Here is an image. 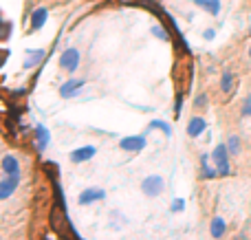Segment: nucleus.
Segmentation results:
<instances>
[{
  "label": "nucleus",
  "instance_id": "f3484780",
  "mask_svg": "<svg viewBox=\"0 0 251 240\" xmlns=\"http://www.w3.org/2000/svg\"><path fill=\"white\" fill-rule=\"evenodd\" d=\"M35 139H38V150H47L51 135H49V130L44 126H35Z\"/></svg>",
  "mask_w": 251,
  "mask_h": 240
},
{
  "label": "nucleus",
  "instance_id": "a878e982",
  "mask_svg": "<svg viewBox=\"0 0 251 240\" xmlns=\"http://www.w3.org/2000/svg\"><path fill=\"white\" fill-rule=\"evenodd\" d=\"M249 57H251V47H249Z\"/></svg>",
  "mask_w": 251,
  "mask_h": 240
},
{
  "label": "nucleus",
  "instance_id": "ddd939ff",
  "mask_svg": "<svg viewBox=\"0 0 251 240\" xmlns=\"http://www.w3.org/2000/svg\"><path fill=\"white\" fill-rule=\"evenodd\" d=\"M227 232V223L225 218H221V216H214L212 218V225H209V234H212L214 238H223Z\"/></svg>",
  "mask_w": 251,
  "mask_h": 240
},
{
  "label": "nucleus",
  "instance_id": "6ab92c4d",
  "mask_svg": "<svg viewBox=\"0 0 251 240\" xmlns=\"http://www.w3.org/2000/svg\"><path fill=\"white\" fill-rule=\"evenodd\" d=\"M227 150H229V154H240V137L231 135L227 139Z\"/></svg>",
  "mask_w": 251,
  "mask_h": 240
},
{
  "label": "nucleus",
  "instance_id": "423d86ee",
  "mask_svg": "<svg viewBox=\"0 0 251 240\" xmlns=\"http://www.w3.org/2000/svg\"><path fill=\"white\" fill-rule=\"evenodd\" d=\"M95 154H97V148H95V145H84V148H75L73 152H71V161H73V163H84V161H91Z\"/></svg>",
  "mask_w": 251,
  "mask_h": 240
},
{
  "label": "nucleus",
  "instance_id": "412c9836",
  "mask_svg": "<svg viewBox=\"0 0 251 240\" xmlns=\"http://www.w3.org/2000/svg\"><path fill=\"white\" fill-rule=\"evenodd\" d=\"M183 210H185V201H183V198H176V201L170 205V212H174V214H176V212H183Z\"/></svg>",
  "mask_w": 251,
  "mask_h": 240
},
{
  "label": "nucleus",
  "instance_id": "4be33fe9",
  "mask_svg": "<svg viewBox=\"0 0 251 240\" xmlns=\"http://www.w3.org/2000/svg\"><path fill=\"white\" fill-rule=\"evenodd\" d=\"M243 117H251V95L245 97V104H243Z\"/></svg>",
  "mask_w": 251,
  "mask_h": 240
},
{
  "label": "nucleus",
  "instance_id": "4468645a",
  "mask_svg": "<svg viewBox=\"0 0 251 240\" xmlns=\"http://www.w3.org/2000/svg\"><path fill=\"white\" fill-rule=\"evenodd\" d=\"M194 4L205 9L209 16H218L221 13V0H194Z\"/></svg>",
  "mask_w": 251,
  "mask_h": 240
},
{
  "label": "nucleus",
  "instance_id": "9b49d317",
  "mask_svg": "<svg viewBox=\"0 0 251 240\" xmlns=\"http://www.w3.org/2000/svg\"><path fill=\"white\" fill-rule=\"evenodd\" d=\"M2 172L7 176H20V166H18V159L13 154H7L2 159Z\"/></svg>",
  "mask_w": 251,
  "mask_h": 240
},
{
  "label": "nucleus",
  "instance_id": "9d476101",
  "mask_svg": "<svg viewBox=\"0 0 251 240\" xmlns=\"http://www.w3.org/2000/svg\"><path fill=\"white\" fill-rule=\"evenodd\" d=\"M205 130H207V121L203 117H192L187 123V135L190 137H201Z\"/></svg>",
  "mask_w": 251,
  "mask_h": 240
},
{
  "label": "nucleus",
  "instance_id": "f8f14e48",
  "mask_svg": "<svg viewBox=\"0 0 251 240\" xmlns=\"http://www.w3.org/2000/svg\"><path fill=\"white\" fill-rule=\"evenodd\" d=\"M201 176H203V179H216V176H221L216 166H209L207 154H201Z\"/></svg>",
  "mask_w": 251,
  "mask_h": 240
},
{
  "label": "nucleus",
  "instance_id": "393cba45",
  "mask_svg": "<svg viewBox=\"0 0 251 240\" xmlns=\"http://www.w3.org/2000/svg\"><path fill=\"white\" fill-rule=\"evenodd\" d=\"M238 240H245V238H243V234H240V238H238Z\"/></svg>",
  "mask_w": 251,
  "mask_h": 240
},
{
  "label": "nucleus",
  "instance_id": "f03ea898",
  "mask_svg": "<svg viewBox=\"0 0 251 240\" xmlns=\"http://www.w3.org/2000/svg\"><path fill=\"white\" fill-rule=\"evenodd\" d=\"M79 60H82V55H79L77 48H64L60 55V66L66 71V73H75V71L79 69Z\"/></svg>",
  "mask_w": 251,
  "mask_h": 240
},
{
  "label": "nucleus",
  "instance_id": "aec40b11",
  "mask_svg": "<svg viewBox=\"0 0 251 240\" xmlns=\"http://www.w3.org/2000/svg\"><path fill=\"white\" fill-rule=\"evenodd\" d=\"M150 33H152V35H156V38H159L161 42H168V40H170V33H168V31H165L161 24H152Z\"/></svg>",
  "mask_w": 251,
  "mask_h": 240
},
{
  "label": "nucleus",
  "instance_id": "39448f33",
  "mask_svg": "<svg viewBox=\"0 0 251 240\" xmlns=\"http://www.w3.org/2000/svg\"><path fill=\"white\" fill-rule=\"evenodd\" d=\"M104 198H106V192L100 188H86L79 194V203H82V205H93V203L104 201Z\"/></svg>",
  "mask_w": 251,
  "mask_h": 240
},
{
  "label": "nucleus",
  "instance_id": "dca6fc26",
  "mask_svg": "<svg viewBox=\"0 0 251 240\" xmlns=\"http://www.w3.org/2000/svg\"><path fill=\"white\" fill-rule=\"evenodd\" d=\"M234 86H236V75L234 73H223V77H221V91L225 93V95H231L234 93Z\"/></svg>",
  "mask_w": 251,
  "mask_h": 240
},
{
  "label": "nucleus",
  "instance_id": "6e6552de",
  "mask_svg": "<svg viewBox=\"0 0 251 240\" xmlns=\"http://www.w3.org/2000/svg\"><path fill=\"white\" fill-rule=\"evenodd\" d=\"M84 84H86V79H66V84L60 86V95L62 97H75Z\"/></svg>",
  "mask_w": 251,
  "mask_h": 240
},
{
  "label": "nucleus",
  "instance_id": "20e7f679",
  "mask_svg": "<svg viewBox=\"0 0 251 240\" xmlns=\"http://www.w3.org/2000/svg\"><path fill=\"white\" fill-rule=\"evenodd\" d=\"M148 145L146 135H132V137H124L119 141V148L126 150V152H141L143 148Z\"/></svg>",
  "mask_w": 251,
  "mask_h": 240
},
{
  "label": "nucleus",
  "instance_id": "b1692460",
  "mask_svg": "<svg viewBox=\"0 0 251 240\" xmlns=\"http://www.w3.org/2000/svg\"><path fill=\"white\" fill-rule=\"evenodd\" d=\"M203 38L205 40H214V38H216V31H214V29H205L203 31Z\"/></svg>",
  "mask_w": 251,
  "mask_h": 240
},
{
  "label": "nucleus",
  "instance_id": "2eb2a0df",
  "mask_svg": "<svg viewBox=\"0 0 251 240\" xmlns=\"http://www.w3.org/2000/svg\"><path fill=\"white\" fill-rule=\"evenodd\" d=\"M42 57H44V51H42V48H29V51H26V60H25V69L38 66Z\"/></svg>",
  "mask_w": 251,
  "mask_h": 240
},
{
  "label": "nucleus",
  "instance_id": "7ed1b4c3",
  "mask_svg": "<svg viewBox=\"0 0 251 240\" xmlns=\"http://www.w3.org/2000/svg\"><path fill=\"white\" fill-rule=\"evenodd\" d=\"M163 188H165L163 179H161V176H156V174L146 176V179H143V183H141V192L146 194V196H150V198L159 196V194L163 192Z\"/></svg>",
  "mask_w": 251,
  "mask_h": 240
},
{
  "label": "nucleus",
  "instance_id": "a211bd4d",
  "mask_svg": "<svg viewBox=\"0 0 251 240\" xmlns=\"http://www.w3.org/2000/svg\"><path fill=\"white\" fill-rule=\"evenodd\" d=\"M148 130H161L165 137H172V128H170V123L159 121V119H154V121H150V126H148Z\"/></svg>",
  "mask_w": 251,
  "mask_h": 240
},
{
  "label": "nucleus",
  "instance_id": "0eeeda50",
  "mask_svg": "<svg viewBox=\"0 0 251 240\" xmlns=\"http://www.w3.org/2000/svg\"><path fill=\"white\" fill-rule=\"evenodd\" d=\"M18 183H20V176H7L4 181H0V201L11 196L18 190Z\"/></svg>",
  "mask_w": 251,
  "mask_h": 240
},
{
  "label": "nucleus",
  "instance_id": "1a4fd4ad",
  "mask_svg": "<svg viewBox=\"0 0 251 240\" xmlns=\"http://www.w3.org/2000/svg\"><path fill=\"white\" fill-rule=\"evenodd\" d=\"M49 18V9L47 7H38L33 13H31V31H40L44 26Z\"/></svg>",
  "mask_w": 251,
  "mask_h": 240
},
{
  "label": "nucleus",
  "instance_id": "f257e3e1",
  "mask_svg": "<svg viewBox=\"0 0 251 240\" xmlns=\"http://www.w3.org/2000/svg\"><path fill=\"white\" fill-rule=\"evenodd\" d=\"M214 159V166H216L218 174L221 176H229L231 174V168H229V150H227V144H218L212 152Z\"/></svg>",
  "mask_w": 251,
  "mask_h": 240
},
{
  "label": "nucleus",
  "instance_id": "bb28decb",
  "mask_svg": "<svg viewBox=\"0 0 251 240\" xmlns=\"http://www.w3.org/2000/svg\"><path fill=\"white\" fill-rule=\"evenodd\" d=\"M249 35H251V26H249Z\"/></svg>",
  "mask_w": 251,
  "mask_h": 240
},
{
  "label": "nucleus",
  "instance_id": "5701e85b",
  "mask_svg": "<svg viewBox=\"0 0 251 240\" xmlns=\"http://www.w3.org/2000/svg\"><path fill=\"white\" fill-rule=\"evenodd\" d=\"M194 106H196V108H205V106H207V95H199V97H196Z\"/></svg>",
  "mask_w": 251,
  "mask_h": 240
}]
</instances>
